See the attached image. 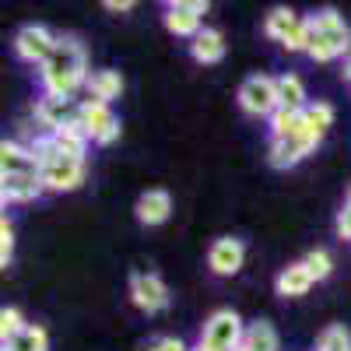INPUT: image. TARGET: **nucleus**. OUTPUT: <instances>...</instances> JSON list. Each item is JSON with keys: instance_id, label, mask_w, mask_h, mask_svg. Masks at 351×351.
<instances>
[{"instance_id": "obj_1", "label": "nucleus", "mask_w": 351, "mask_h": 351, "mask_svg": "<svg viewBox=\"0 0 351 351\" xmlns=\"http://www.w3.org/2000/svg\"><path fill=\"white\" fill-rule=\"evenodd\" d=\"M92 71H88V53L74 36H56V46L49 53V60L39 67V81L49 95H67L74 99L77 88L88 84Z\"/></svg>"}, {"instance_id": "obj_2", "label": "nucleus", "mask_w": 351, "mask_h": 351, "mask_svg": "<svg viewBox=\"0 0 351 351\" xmlns=\"http://www.w3.org/2000/svg\"><path fill=\"white\" fill-rule=\"evenodd\" d=\"M348 53H351V25H348L334 8L313 14V46H309V53H306L309 60L330 64V60H337V56H348Z\"/></svg>"}, {"instance_id": "obj_3", "label": "nucleus", "mask_w": 351, "mask_h": 351, "mask_svg": "<svg viewBox=\"0 0 351 351\" xmlns=\"http://www.w3.org/2000/svg\"><path fill=\"white\" fill-rule=\"evenodd\" d=\"M246 337V324L236 309H215L200 327V341L193 351H236Z\"/></svg>"}, {"instance_id": "obj_4", "label": "nucleus", "mask_w": 351, "mask_h": 351, "mask_svg": "<svg viewBox=\"0 0 351 351\" xmlns=\"http://www.w3.org/2000/svg\"><path fill=\"white\" fill-rule=\"evenodd\" d=\"M239 106L246 116H271L278 112V77L271 74H250L243 84H239Z\"/></svg>"}, {"instance_id": "obj_5", "label": "nucleus", "mask_w": 351, "mask_h": 351, "mask_svg": "<svg viewBox=\"0 0 351 351\" xmlns=\"http://www.w3.org/2000/svg\"><path fill=\"white\" fill-rule=\"evenodd\" d=\"M204 14H208V0H172L162 8V21L176 39H197L204 32Z\"/></svg>"}, {"instance_id": "obj_6", "label": "nucleus", "mask_w": 351, "mask_h": 351, "mask_svg": "<svg viewBox=\"0 0 351 351\" xmlns=\"http://www.w3.org/2000/svg\"><path fill=\"white\" fill-rule=\"evenodd\" d=\"M81 120V102L77 99H67V95H49L43 92L36 99V123L46 130V134H56L64 127H74Z\"/></svg>"}, {"instance_id": "obj_7", "label": "nucleus", "mask_w": 351, "mask_h": 351, "mask_svg": "<svg viewBox=\"0 0 351 351\" xmlns=\"http://www.w3.org/2000/svg\"><path fill=\"white\" fill-rule=\"evenodd\" d=\"M130 302L141 313L155 316V313H162L169 306V285L155 271H134L130 274Z\"/></svg>"}, {"instance_id": "obj_8", "label": "nucleus", "mask_w": 351, "mask_h": 351, "mask_svg": "<svg viewBox=\"0 0 351 351\" xmlns=\"http://www.w3.org/2000/svg\"><path fill=\"white\" fill-rule=\"evenodd\" d=\"M81 130L92 137L95 144H112L116 137H120V116L112 112V106L106 102H81Z\"/></svg>"}, {"instance_id": "obj_9", "label": "nucleus", "mask_w": 351, "mask_h": 351, "mask_svg": "<svg viewBox=\"0 0 351 351\" xmlns=\"http://www.w3.org/2000/svg\"><path fill=\"white\" fill-rule=\"evenodd\" d=\"M53 46H56V36L46 25H21L14 36V56L25 64H36V67H43L49 60Z\"/></svg>"}, {"instance_id": "obj_10", "label": "nucleus", "mask_w": 351, "mask_h": 351, "mask_svg": "<svg viewBox=\"0 0 351 351\" xmlns=\"http://www.w3.org/2000/svg\"><path fill=\"white\" fill-rule=\"evenodd\" d=\"M243 263H246V243L236 239V236H221L211 243L208 250V267L211 274L218 278H236L243 271Z\"/></svg>"}, {"instance_id": "obj_11", "label": "nucleus", "mask_w": 351, "mask_h": 351, "mask_svg": "<svg viewBox=\"0 0 351 351\" xmlns=\"http://www.w3.org/2000/svg\"><path fill=\"white\" fill-rule=\"evenodd\" d=\"M39 176H43V186H46V190H53V193H71V190H77V186L84 183V162L60 155V158L46 162Z\"/></svg>"}, {"instance_id": "obj_12", "label": "nucleus", "mask_w": 351, "mask_h": 351, "mask_svg": "<svg viewBox=\"0 0 351 351\" xmlns=\"http://www.w3.org/2000/svg\"><path fill=\"white\" fill-rule=\"evenodd\" d=\"M313 148H316V141L306 130H299V134H291V137L271 141L267 144V162L274 169H295L299 162H306L313 155Z\"/></svg>"}, {"instance_id": "obj_13", "label": "nucleus", "mask_w": 351, "mask_h": 351, "mask_svg": "<svg viewBox=\"0 0 351 351\" xmlns=\"http://www.w3.org/2000/svg\"><path fill=\"white\" fill-rule=\"evenodd\" d=\"M39 172L43 169L28 152V144H18V141L0 144V176H39Z\"/></svg>"}, {"instance_id": "obj_14", "label": "nucleus", "mask_w": 351, "mask_h": 351, "mask_svg": "<svg viewBox=\"0 0 351 351\" xmlns=\"http://www.w3.org/2000/svg\"><path fill=\"white\" fill-rule=\"evenodd\" d=\"M46 193L43 176H0V197L4 204H28Z\"/></svg>"}, {"instance_id": "obj_15", "label": "nucleus", "mask_w": 351, "mask_h": 351, "mask_svg": "<svg viewBox=\"0 0 351 351\" xmlns=\"http://www.w3.org/2000/svg\"><path fill=\"white\" fill-rule=\"evenodd\" d=\"M313 285H316V281H313V274H309V267H306L302 260L281 267V274L274 278V291H278L281 299H299V295H306Z\"/></svg>"}, {"instance_id": "obj_16", "label": "nucleus", "mask_w": 351, "mask_h": 351, "mask_svg": "<svg viewBox=\"0 0 351 351\" xmlns=\"http://www.w3.org/2000/svg\"><path fill=\"white\" fill-rule=\"evenodd\" d=\"M134 215L141 225H162L169 215H172V197L165 190H148L141 193L137 204H134Z\"/></svg>"}, {"instance_id": "obj_17", "label": "nucleus", "mask_w": 351, "mask_h": 351, "mask_svg": "<svg viewBox=\"0 0 351 351\" xmlns=\"http://www.w3.org/2000/svg\"><path fill=\"white\" fill-rule=\"evenodd\" d=\"M84 92L92 102H112V99H120L123 92V74L120 71H112V67H102V71H92V77H88L84 84Z\"/></svg>"}, {"instance_id": "obj_18", "label": "nucleus", "mask_w": 351, "mask_h": 351, "mask_svg": "<svg viewBox=\"0 0 351 351\" xmlns=\"http://www.w3.org/2000/svg\"><path fill=\"white\" fill-rule=\"evenodd\" d=\"M190 56H193L197 64H221V56H225V36L218 32V28L204 25V32L197 39H190Z\"/></svg>"}, {"instance_id": "obj_19", "label": "nucleus", "mask_w": 351, "mask_h": 351, "mask_svg": "<svg viewBox=\"0 0 351 351\" xmlns=\"http://www.w3.org/2000/svg\"><path fill=\"white\" fill-rule=\"evenodd\" d=\"M330 123H334V106H330V102L316 99V102H309V106L302 109V130H306L316 144L324 141V134L330 130Z\"/></svg>"}, {"instance_id": "obj_20", "label": "nucleus", "mask_w": 351, "mask_h": 351, "mask_svg": "<svg viewBox=\"0 0 351 351\" xmlns=\"http://www.w3.org/2000/svg\"><path fill=\"white\" fill-rule=\"evenodd\" d=\"M299 21L302 18L291 11V8H274V11H267V18H263V36L285 46V39L299 28Z\"/></svg>"}, {"instance_id": "obj_21", "label": "nucleus", "mask_w": 351, "mask_h": 351, "mask_svg": "<svg viewBox=\"0 0 351 351\" xmlns=\"http://www.w3.org/2000/svg\"><path fill=\"white\" fill-rule=\"evenodd\" d=\"M278 102H281V109H291V112H302L309 106L306 84H302L299 74H281L278 77Z\"/></svg>"}, {"instance_id": "obj_22", "label": "nucleus", "mask_w": 351, "mask_h": 351, "mask_svg": "<svg viewBox=\"0 0 351 351\" xmlns=\"http://www.w3.org/2000/svg\"><path fill=\"white\" fill-rule=\"evenodd\" d=\"M243 348H246V351H281V337H278L274 324H267V319H256V324L246 327Z\"/></svg>"}, {"instance_id": "obj_23", "label": "nucleus", "mask_w": 351, "mask_h": 351, "mask_svg": "<svg viewBox=\"0 0 351 351\" xmlns=\"http://www.w3.org/2000/svg\"><path fill=\"white\" fill-rule=\"evenodd\" d=\"M53 141H56V148H60V155H67V158H81V162H84V155H88V144H92V137L81 130V123L56 130Z\"/></svg>"}, {"instance_id": "obj_24", "label": "nucleus", "mask_w": 351, "mask_h": 351, "mask_svg": "<svg viewBox=\"0 0 351 351\" xmlns=\"http://www.w3.org/2000/svg\"><path fill=\"white\" fill-rule=\"evenodd\" d=\"M4 351H49V334L39 324H28L14 341L4 344Z\"/></svg>"}, {"instance_id": "obj_25", "label": "nucleus", "mask_w": 351, "mask_h": 351, "mask_svg": "<svg viewBox=\"0 0 351 351\" xmlns=\"http://www.w3.org/2000/svg\"><path fill=\"white\" fill-rule=\"evenodd\" d=\"M271 127V141H281V137H291V134H299L302 130V112H291V109H281L278 106V112L267 120Z\"/></svg>"}, {"instance_id": "obj_26", "label": "nucleus", "mask_w": 351, "mask_h": 351, "mask_svg": "<svg viewBox=\"0 0 351 351\" xmlns=\"http://www.w3.org/2000/svg\"><path fill=\"white\" fill-rule=\"evenodd\" d=\"M313 351H351V330L344 324H334L327 327L324 334L316 337V348Z\"/></svg>"}, {"instance_id": "obj_27", "label": "nucleus", "mask_w": 351, "mask_h": 351, "mask_svg": "<svg viewBox=\"0 0 351 351\" xmlns=\"http://www.w3.org/2000/svg\"><path fill=\"white\" fill-rule=\"evenodd\" d=\"M302 263H306V267H309L313 281H327V278L334 274V256H330V250H324V246H316V250H309V253L302 256Z\"/></svg>"}, {"instance_id": "obj_28", "label": "nucleus", "mask_w": 351, "mask_h": 351, "mask_svg": "<svg viewBox=\"0 0 351 351\" xmlns=\"http://www.w3.org/2000/svg\"><path fill=\"white\" fill-rule=\"evenodd\" d=\"M25 327H28V324H25L21 309H14V306H4V309H0V337H4V344L14 341Z\"/></svg>"}, {"instance_id": "obj_29", "label": "nucleus", "mask_w": 351, "mask_h": 351, "mask_svg": "<svg viewBox=\"0 0 351 351\" xmlns=\"http://www.w3.org/2000/svg\"><path fill=\"white\" fill-rule=\"evenodd\" d=\"M309 46H313V18H302L295 32L285 39V49L288 53H309Z\"/></svg>"}, {"instance_id": "obj_30", "label": "nucleus", "mask_w": 351, "mask_h": 351, "mask_svg": "<svg viewBox=\"0 0 351 351\" xmlns=\"http://www.w3.org/2000/svg\"><path fill=\"white\" fill-rule=\"evenodd\" d=\"M14 256V221L4 215L0 218V267H8Z\"/></svg>"}, {"instance_id": "obj_31", "label": "nucleus", "mask_w": 351, "mask_h": 351, "mask_svg": "<svg viewBox=\"0 0 351 351\" xmlns=\"http://www.w3.org/2000/svg\"><path fill=\"white\" fill-rule=\"evenodd\" d=\"M144 351H193L186 341H180V337H158V341H152Z\"/></svg>"}, {"instance_id": "obj_32", "label": "nucleus", "mask_w": 351, "mask_h": 351, "mask_svg": "<svg viewBox=\"0 0 351 351\" xmlns=\"http://www.w3.org/2000/svg\"><path fill=\"white\" fill-rule=\"evenodd\" d=\"M337 236L344 243H351V204H344V208L337 211Z\"/></svg>"}, {"instance_id": "obj_33", "label": "nucleus", "mask_w": 351, "mask_h": 351, "mask_svg": "<svg viewBox=\"0 0 351 351\" xmlns=\"http://www.w3.org/2000/svg\"><path fill=\"white\" fill-rule=\"evenodd\" d=\"M102 8L112 11V14H127V11H134V0H106Z\"/></svg>"}, {"instance_id": "obj_34", "label": "nucleus", "mask_w": 351, "mask_h": 351, "mask_svg": "<svg viewBox=\"0 0 351 351\" xmlns=\"http://www.w3.org/2000/svg\"><path fill=\"white\" fill-rule=\"evenodd\" d=\"M341 74H344V81H348V84H351V53H348V56H344V71H341Z\"/></svg>"}, {"instance_id": "obj_35", "label": "nucleus", "mask_w": 351, "mask_h": 351, "mask_svg": "<svg viewBox=\"0 0 351 351\" xmlns=\"http://www.w3.org/2000/svg\"><path fill=\"white\" fill-rule=\"evenodd\" d=\"M344 204H351V186H348V197H344Z\"/></svg>"}, {"instance_id": "obj_36", "label": "nucleus", "mask_w": 351, "mask_h": 351, "mask_svg": "<svg viewBox=\"0 0 351 351\" xmlns=\"http://www.w3.org/2000/svg\"><path fill=\"white\" fill-rule=\"evenodd\" d=\"M236 351H246V348H243V344H239V348H236Z\"/></svg>"}]
</instances>
